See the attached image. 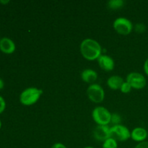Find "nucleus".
<instances>
[{
    "instance_id": "nucleus-5",
    "label": "nucleus",
    "mask_w": 148,
    "mask_h": 148,
    "mask_svg": "<svg viewBox=\"0 0 148 148\" xmlns=\"http://www.w3.org/2000/svg\"><path fill=\"white\" fill-rule=\"evenodd\" d=\"M111 137L117 142H125L131 139V132L127 127L122 124L114 125L110 128Z\"/></svg>"
},
{
    "instance_id": "nucleus-12",
    "label": "nucleus",
    "mask_w": 148,
    "mask_h": 148,
    "mask_svg": "<svg viewBox=\"0 0 148 148\" xmlns=\"http://www.w3.org/2000/svg\"><path fill=\"white\" fill-rule=\"evenodd\" d=\"M98 77V75L96 71L92 69H84L81 73V78L82 80L86 83L93 84L97 80Z\"/></svg>"
},
{
    "instance_id": "nucleus-4",
    "label": "nucleus",
    "mask_w": 148,
    "mask_h": 148,
    "mask_svg": "<svg viewBox=\"0 0 148 148\" xmlns=\"http://www.w3.org/2000/svg\"><path fill=\"white\" fill-rule=\"evenodd\" d=\"M113 27L120 35L127 36L133 30V24L129 19L124 17H119L113 23Z\"/></svg>"
},
{
    "instance_id": "nucleus-9",
    "label": "nucleus",
    "mask_w": 148,
    "mask_h": 148,
    "mask_svg": "<svg viewBox=\"0 0 148 148\" xmlns=\"http://www.w3.org/2000/svg\"><path fill=\"white\" fill-rule=\"evenodd\" d=\"M97 61L100 67L106 72H111L115 67V62L108 55L101 54Z\"/></svg>"
},
{
    "instance_id": "nucleus-14",
    "label": "nucleus",
    "mask_w": 148,
    "mask_h": 148,
    "mask_svg": "<svg viewBox=\"0 0 148 148\" xmlns=\"http://www.w3.org/2000/svg\"><path fill=\"white\" fill-rule=\"evenodd\" d=\"M124 1L123 0H111L107 3V6L111 10H118L124 7Z\"/></svg>"
},
{
    "instance_id": "nucleus-17",
    "label": "nucleus",
    "mask_w": 148,
    "mask_h": 148,
    "mask_svg": "<svg viewBox=\"0 0 148 148\" xmlns=\"http://www.w3.org/2000/svg\"><path fill=\"white\" fill-rule=\"evenodd\" d=\"M121 117L119 114L114 113V114H111V123H112L114 125H118V124H121Z\"/></svg>"
},
{
    "instance_id": "nucleus-7",
    "label": "nucleus",
    "mask_w": 148,
    "mask_h": 148,
    "mask_svg": "<svg viewBox=\"0 0 148 148\" xmlns=\"http://www.w3.org/2000/svg\"><path fill=\"white\" fill-rule=\"evenodd\" d=\"M126 81L131 85L132 89L135 90L143 89L147 85L145 77L140 72H130L127 76Z\"/></svg>"
},
{
    "instance_id": "nucleus-13",
    "label": "nucleus",
    "mask_w": 148,
    "mask_h": 148,
    "mask_svg": "<svg viewBox=\"0 0 148 148\" xmlns=\"http://www.w3.org/2000/svg\"><path fill=\"white\" fill-rule=\"evenodd\" d=\"M124 82V79L119 75H112L108 78L106 84L110 89L116 90H120V88Z\"/></svg>"
},
{
    "instance_id": "nucleus-23",
    "label": "nucleus",
    "mask_w": 148,
    "mask_h": 148,
    "mask_svg": "<svg viewBox=\"0 0 148 148\" xmlns=\"http://www.w3.org/2000/svg\"><path fill=\"white\" fill-rule=\"evenodd\" d=\"M10 2V1H9V0H7V1H0V3H1V4H8V3Z\"/></svg>"
},
{
    "instance_id": "nucleus-22",
    "label": "nucleus",
    "mask_w": 148,
    "mask_h": 148,
    "mask_svg": "<svg viewBox=\"0 0 148 148\" xmlns=\"http://www.w3.org/2000/svg\"><path fill=\"white\" fill-rule=\"evenodd\" d=\"M4 81H3L2 79H1V78H0V90L4 88Z\"/></svg>"
},
{
    "instance_id": "nucleus-15",
    "label": "nucleus",
    "mask_w": 148,
    "mask_h": 148,
    "mask_svg": "<svg viewBox=\"0 0 148 148\" xmlns=\"http://www.w3.org/2000/svg\"><path fill=\"white\" fill-rule=\"evenodd\" d=\"M102 148H118V143L114 138L110 137L103 143Z\"/></svg>"
},
{
    "instance_id": "nucleus-19",
    "label": "nucleus",
    "mask_w": 148,
    "mask_h": 148,
    "mask_svg": "<svg viewBox=\"0 0 148 148\" xmlns=\"http://www.w3.org/2000/svg\"><path fill=\"white\" fill-rule=\"evenodd\" d=\"M134 148H148V142L145 141L138 143Z\"/></svg>"
},
{
    "instance_id": "nucleus-11",
    "label": "nucleus",
    "mask_w": 148,
    "mask_h": 148,
    "mask_svg": "<svg viewBox=\"0 0 148 148\" xmlns=\"http://www.w3.org/2000/svg\"><path fill=\"white\" fill-rule=\"evenodd\" d=\"M147 136V131L143 127H135L131 132V139L138 143L145 141Z\"/></svg>"
},
{
    "instance_id": "nucleus-10",
    "label": "nucleus",
    "mask_w": 148,
    "mask_h": 148,
    "mask_svg": "<svg viewBox=\"0 0 148 148\" xmlns=\"http://www.w3.org/2000/svg\"><path fill=\"white\" fill-rule=\"evenodd\" d=\"M16 50V45L11 38L4 37L0 39V51L5 54H12Z\"/></svg>"
},
{
    "instance_id": "nucleus-21",
    "label": "nucleus",
    "mask_w": 148,
    "mask_h": 148,
    "mask_svg": "<svg viewBox=\"0 0 148 148\" xmlns=\"http://www.w3.org/2000/svg\"><path fill=\"white\" fill-rule=\"evenodd\" d=\"M143 69H144V72L145 75L148 76V58L145 62L144 65H143Z\"/></svg>"
},
{
    "instance_id": "nucleus-6",
    "label": "nucleus",
    "mask_w": 148,
    "mask_h": 148,
    "mask_svg": "<svg viewBox=\"0 0 148 148\" xmlns=\"http://www.w3.org/2000/svg\"><path fill=\"white\" fill-rule=\"evenodd\" d=\"M86 93L90 101L95 103H101L105 98V91L98 84H91L87 89Z\"/></svg>"
},
{
    "instance_id": "nucleus-1",
    "label": "nucleus",
    "mask_w": 148,
    "mask_h": 148,
    "mask_svg": "<svg viewBox=\"0 0 148 148\" xmlns=\"http://www.w3.org/2000/svg\"><path fill=\"white\" fill-rule=\"evenodd\" d=\"M79 50L82 56L88 61L98 60L101 55L102 48L97 40L85 38L81 42Z\"/></svg>"
},
{
    "instance_id": "nucleus-20",
    "label": "nucleus",
    "mask_w": 148,
    "mask_h": 148,
    "mask_svg": "<svg viewBox=\"0 0 148 148\" xmlns=\"http://www.w3.org/2000/svg\"><path fill=\"white\" fill-rule=\"evenodd\" d=\"M51 148H67L65 145H64L62 143H54Z\"/></svg>"
},
{
    "instance_id": "nucleus-16",
    "label": "nucleus",
    "mask_w": 148,
    "mask_h": 148,
    "mask_svg": "<svg viewBox=\"0 0 148 148\" xmlns=\"http://www.w3.org/2000/svg\"><path fill=\"white\" fill-rule=\"evenodd\" d=\"M132 89V88L131 85H130L127 81H124V82H123L122 85L121 86V88H120V90H121V92L124 94L130 93V92H131Z\"/></svg>"
},
{
    "instance_id": "nucleus-3",
    "label": "nucleus",
    "mask_w": 148,
    "mask_h": 148,
    "mask_svg": "<svg viewBox=\"0 0 148 148\" xmlns=\"http://www.w3.org/2000/svg\"><path fill=\"white\" fill-rule=\"evenodd\" d=\"M92 117L97 125H108L111 123V114L103 106H97L92 112Z\"/></svg>"
},
{
    "instance_id": "nucleus-24",
    "label": "nucleus",
    "mask_w": 148,
    "mask_h": 148,
    "mask_svg": "<svg viewBox=\"0 0 148 148\" xmlns=\"http://www.w3.org/2000/svg\"><path fill=\"white\" fill-rule=\"evenodd\" d=\"M84 148H95V147H90V146H88V147H84Z\"/></svg>"
},
{
    "instance_id": "nucleus-25",
    "label": "nucleus",
    "mask_w": 148,
    "mask_h": 148,
    "mask_svg": "<svg viewBox=\"0 0 148 148\" xmlns=\"http://www.w3.org/2000/svg\"><path fill=\"white\" fill-rule=\"evenodd\" d=\"M1 119H0V130H1Z\"/></svg>"
},
{
    "instance_id": "nucleus-2",
    "label": "nucleus",
    "mask_w": 148,
    "mask_h": 148,
    "mask_svg": "<svg viewBox=\"0 0 148 148\" xmlns=\"http://www.w3.org/2000/svg\"><path fill=\"white\" fill-rule=\"evenodd\" d=\"M43 90L36 87H30L22 91L20 95V102L22 105L25 106H30L36 104L41 95Z\"/></svg>"
},
{
    "instance_id": "nucleus-18",
    "label": "nucleus",
    "mask_w": 148,
    "mask_h": 148,
    "mask_svg": "<svg viewBox=\"0 0 148 148\" xmlns=\"http://www.w3.org/2000/svg\"><path fill=\"white\" fill-rule=\"evenodd\" d=\"M6 108V102L2 96L0 95V114H2Z\"/></svg>"
},
{
    "instance_id": "nucleus-8",
    "label": "nucleus",
    "mask_w": 148,
    "mask_h": 148,
    "mask_svg": "<svg viewBox=\"0 0 148 148\" xmlns=\"http://www.w3.org/2000/svg\"><path fill=\"white\" fill-rule=\"evenodd\" d=\"M108 125H97L93 130V137L96 140L103 143L111 137V132Z\"/></svg>"
}]
</instances>
